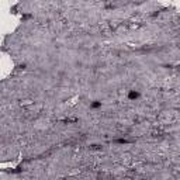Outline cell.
Listing matches in <instances>:
<instances>
[{"label":"cell","instance_id":"6da1fadb","mask_svg":"<svg viewBox=\"0 0 180 180\" xmlns=\"http://www.w3.org/2000/svg\"><path fill=\"white\" fill-rule=\"evenodd\" d=\"M24 104V106H28V104H33V100H24L21 101V106Z\"/></svg>","mask_w":180,"mask_h":180}]
</instances>
